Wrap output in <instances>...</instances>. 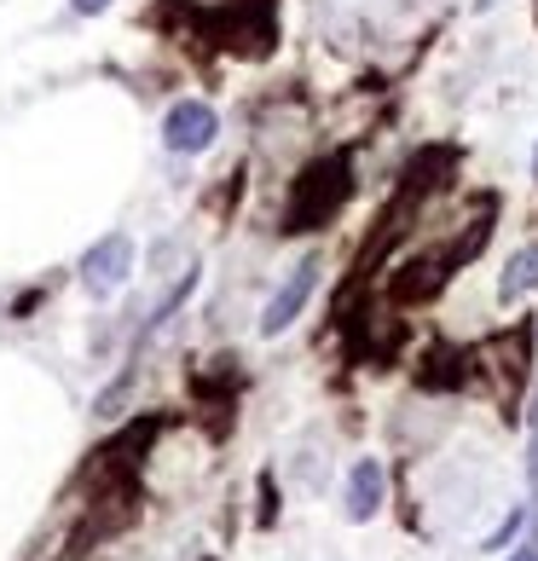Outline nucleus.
I'll use <instances>...</instances> for the list:
<instances>
[{
	"mask_svg": "<svg viewBox=\"0 0 538 561\" xmlns=\"http://www.w3.org/2000/svg\"><path fill=\"white\" fill-rule=\"evenodd\" d=\"M342 203H347V157H324L296 180V192H289L284 232H313V226H324Z\"/></svg>",
	"mask_w": 538,
	"mask_h": 561,
	"instance_id": "f257e3e1",
	"label": "nucleus"
},
{
	"mask_svg": "<svg viewBox=\"0 0 538 561\" xmlns=\"http://www.w3.org/2000/svg\"><path fill=\"white\" fill-rule=\"evenodd\" d=\"M215 134H220V122H215V111L203 105V99H185V105H174L169 122H162V145H169V151H185V157L209 151Z\"/></svg>",
	"mask_w": 538,
	"mask_h": 561,
	"instance_id": "f03ea898",
	"label": "nucleus"
},
{
	"mask_svg": "<svg viewBox=\"0 0 538 561\" xmlns=\"http://www.w3.org/2000/svg\"><path fill=\"white\" fill-rule=\"evenodd\" d=\"M128 266H134V243L111 232L105 243H93L88 249V261H81V278H88L93 296H111V289H122V278H128Z\"/></svg>",
	"mask_w": 538,
	"mask_h": 561,
	"instance_id": "7ed1b4c3",
	"label": "nucleus"
},
{
	"mask_svg": "<svg viewBox=\"0 0 538 561\" xmlns=\"http://www.w3.org/2000/svg\"><path fill=\"white\" fill-rule=\"evenodd\" d=\"M313 278H319V261L307 255V261L296 266V273L284 278V289H278V296L266 301V313H261V330H266V336H278V330H289V324H296V313L307 307V296H313Z\"/></svg>",
	"mask_w": 538,
	"mask_h": 561,
	"instance_id": "20e7f679",
	"label": "nucleus"
},
{
	"mask_svg": "<svg viewBox=\"0 0 538 561\" xmlns=\"http://www.w3.org/2000/svg\"><path fill=\"white\" fill-rule=\"evenodd\" d=\"M377 510H382V463L359 457L354 474H347V522H370Z\"/></svg>",
	"mask_w": 538,
	"mask_h": 561,
	"instance_id": "39448f33",
	"label": "nucleus"
},
{
	"mask_svg": "<svg viewBox=\"0 0 538 561\" xmlns=\"http://www.w3.org/2000/svg\"><path fill=\"white\" fill-rule=\"evenodd\" d=\"M527 284H538V249H522V255L510 261V273H504V301H515Z\"/></svg>",
	"mask_w": 538,
	"mask_h": 561,
	"instance_id": "423d86ee",
	"label": "nucleus"
},
{
	"mask_svg": "<svg viewBox=\"0 0 538 561\" xmlns=\"http://www.w3.org/2000/svg\"><path fill=\"white\" fill-rule=\"evenodd\" d=\"M111 0H76V12H105Z\"/></svg>",
	"mask_w": 538,
	"mask_h": 561,
	"instance_id": "0eeeda50",
	"label": "nucleus"
},
{
	"mask_svg": "<svg viewBox=\"0 0 538 561\" xmlns=\"http://www.w3.org/2000/svg\"><path fill=\"white\" fill-rule=\"evenodd\" d=\"M510 561H538V550H515Z\"/></svg>",
	"mask_w": 538,
	"mask_h": 561,
	"instance_id": "6e6552de",
	"label": "nucleus"
},
{
	"mask_svg": "<svg viewBox=\"0 0 538 561\" xmlns=\"http://www.w3.org/2000/svg\"><path fill=\"white\" fill-rule=\"evenodd\" d=\"M527 423H533V434H538V400H533V411H527Z\"/></svg>",
	"mask_w": 538,
	"mask_h": 561,
	"instance_id": "1a4fd4ad",
	"label": "nucleus"
},
{
	"mask_svg": "<svg viewBox=\"0 0 538 561\" xmlns=\"http://www.w3.org/2000/svg\"><path fill=\"white\" fill-rule=\"evenodd\" d=\"M533 180H538V157H533Z\"/></svg>",
	"mask_w": 538,
	"mask_h": 561,
	"instance_id": "9d476101",
	"label": "nucleus"
}]
</instances>
